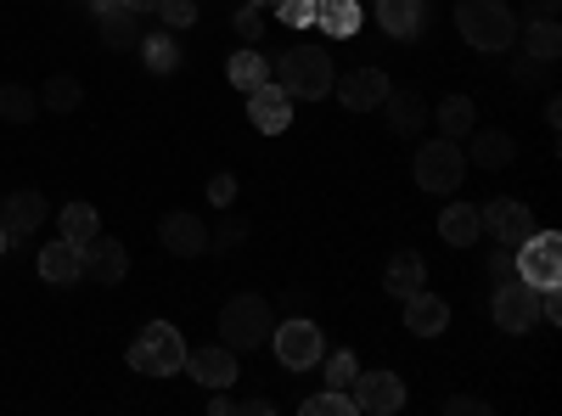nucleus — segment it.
I'll use <instances>...</instances> for the list:
<instances>
[{
    "label": "nucleus",
    "instance_id": "23",
    "mask_svg": "<svg viewBox=\"0 0 562 416\" xmlns=\"http://www.w3.org/2000/svg\"><path fill=\"white\" fill-rule=\"evenodd\" d=\"M315 23L333 40H355L360 34V0H315Z\"/></svg>",
    "mask_w": 562,
    "mask_h": 416
},
{
    "label": "nucleus",
    "instance_id": "20",
    "mask_svg": "<svg viewBox=\"0 0 562 416\" xmlns=\"http://www.w3.org/2000/svg\"><path fill=\"white\" fill-rule=\"evenodd\" d=\"M512 153H518V142H512L506 130H473V147H467V164L479 169H506Z\"/></svg>",
    "mask_w": 562,
    "mask_h": 416
},
{
    "label": "nucleus",
    "instance_id": "7",
    "mask_svg": "<svg viewBox=\"0 0 562 416\" xmlns=\"http://www.w3.org/2000/svg\"><path fill=\"white\" fill-rule=\"evenodd\" d=\"M270 349L288 372H310V366H321V355H326V338H321V327L310 315H293L270 333Z\"/></svg>",
    "mask_w": 562,
    "mask_h": 416
},
{
    "label": "nucleus",
    "instance_id": "39",
    "mask_svg": "<svg viewBox=\"0 0 562 416\" xmlns=\"http://www.w3.org/2000/svg\"><path fill=\"white\" fill-rule=\"evenodd\" d=\"M243 237H248V225H243L237 214H231V220H225V225L214 231V237H209V248H220V254H225V248H237Z\"/></svg>",
    "mask_w": 562,
    "mask_h": 416
},
{
    "label": "nucleus",
    "instance_id": "13",
    "mask_svg": "<svg viewBox=\"0 0 562 416\" xmlns=\"http://www.w3.org/2000/svg\"><path fill=\"white\" fill-rule=\"evenodd\" d=\"M180 372H192L209 394H214V389H231V383H237V349H225V344L186 349V366H180Z\"/></svg>",
    "mask_w": 562,
    "mask_h": 416
},
{
    "label": "nucleus",
    "instance_id": "35",
    "mask_svg": "<svg viewBox=\"0 0 562 416\" xmlns=\"http://www.w3.org/2000/svg\"><path fill=\"white\" fill-rule=\"evenodd\" d=\"M326 360V389H349L355 378H360V360L349 355V349H338V355H321Z\"/></svg>",
    "mask_w": 562,
    "mask_h": 416
},
{
    "label": "nucleus",
    "instance_id": "10",
    "mask_svg": "<svg viewBox=\"0 0 562 416\" xmlns=\"http://www.w3.org/2000/svg\"><path fill=\"white\" fill-rule=\"evenodd\" d=\"M79 265H85V276L90 282H102V288H119L124 276H130V254H124V243H113V237H90V243H79Z\"/></svg>",
    "mask_w": 562,
    "mask_h": 416
},
{
    "label": "nucleus",
    "instance_id": "17",
    "mask_svg": "<svg viewBox=\"0 0 562 416\" xmlns=\"http://www.w3.org/2000/svg\"><path fill=\"white\" fill-rule=\"evenodd\" d=\"M405 304V333H416V338H439L445 327H450V304L439 299V293H411V299H400Z\"/></svg>",
    "mask_w": 562,
    "mask_h": 416
},
{
    "label": "nucleus",
    "instance_id": "28",
    "mask_svg": "<svg viewBox=\"0 0 562 416\" xmlns=\"http://www.w3.org/2000/svg\"><path fill=\"white\" fill-rule=\"evenodd\" d=\"M34 113H40V97L29 85H0V119L7 124H34Z\"/></svg>",
    "mask_w": 562,
    "mask_h": 416
},
{
    "label": "nucleus",
    "instance_id": "3",
    "mask_svg": "<svg viewBox=\"0 0 562 416\" xmlns=\"http://www.w3.org/2000/svg\"><path fill=\"white\" fill-rule=\"evenodd\" d=\"M270 333H276V310L259 299V293H237L225 310H220V344L225 349H259V344H270Z\"/></svg>",
    "mask_w": 562,
    "mask_h": 416
},
{
    "label": "nucleus",
    "instance_id": "5",
    "mask_svg": "<svg viewBox=\"0 0 562 416\" xmlns=\"http://www.w3.org/2000/svg\"><path fill=\"white\" fill-rule=\"evenodd\" d=\"M461 175H467V153L461 142H422L416 147V187L428 192V198H450L461 187Z\"/></svg>",
    "mask_w": 562,
    "mask_h": 416
},
{
    "label": "nucleus",
    "instance_id": "38",
    "mask_svg": "<svg viewBox=\"0 0 562 416\" xmlns=\"http://www.w3.org/2000/svg\"><path fill=\"white\" fill-rule=\"evenodd\" d=\"M484 270H490L495 288H501V282H518V259H512V248H495V254L484 259Z\"/></svg>",
    "mask_w": 562,
    "mask_h": 416
},
{
    "label": "nucleus",
    "instance_id": "8",
    "mask_svg": "<svg viewBox=\"0 0 562 416\" xmlns=\"http://www.w3.org/2000/svg\"><path fill=\"white\" fill-rule=\"evenodd\" d=\"M490 315H495V327L501 333H529L535 321H540V293L529 288V282H501L495 288V299H490Z\"/></svg>",
    "mask_w": 562,
    "mask_h": 416
},
{
    "label": "nucleus",
    "instance_id": "27",
    "mask_svg": "<svg viewBox=\"0 0 562 416\" xmlns=\"http://www.w3.org/2000/svg\"><path fill=\"white\" fill-rule=\"evenodd\" d=\"M79 97H85V90H79L74 74H52V79H45V90H40V108L45 113H74Z\"/></svg>",
    "mask_w": 562,
    "mask_h": 416
},
{
    "label": "nucleus",
    "instance_id": "2",
    "mask_svg": "<svg viewBox=\"0 0 562 416\" xmlns=\"http://www.w3.org/2000/svg\"><path fill=\"white\" fill-rule=\"evenodd\" d=\"M276 79L293 102H321V97H333L338 74H333V57H326L321 45H293V52L276 57Z\"/></svg>",
    "mask_w": 562,
    "mask_h": 416
},
{
    "label": "nucleus",
    "instance_id": "43",
    "mask_svg": "<svg viewBox=\"0 0 562 416\" xmlns=\"http://www.w3.org/2000/svg\"><path fill=\"white\" fill-rule=\"evenodd\" d=\"M562 0H529V18H557Z\"/></svg>",
    "mask_w": 562,
    "mask_h": 416
},
{
    "label": "nucleus",
    "instance_id": "40",
    "mask_svg": "<svg viewBox=\"0 0 562 416\" xmlns=\"http://www.w3.org/2000/svg\"><path fill=\"white\" fill-rule=\"evenodd\" d=\"M209 198H214V209H231V198H237V175L220 169V175L209 180Z\"/></svg>",
    "mask_w": 562,
    "mask_h": 416
},
{
    "label": "nucleus",
    "instance_id": "33",
    "mask_svg": "<svg viewBox=\"0 0 562 416\" xmlns=\"http://www.w3.org/2000/svg\"><path fill=\"white\" fill-rule=\"evenodd\" d=\"M349 411H355L349 389H326V394H310L304 400V416H349Z\"/></svg>",
    "mask_w": 562,
    "mask_h": 416
},
{
    "label": "nucleus",
    "instance_id": "15",
    "mask_svg": "<svg viewBox=\"0 0 562 416\" xmlns=\"http://www.w3.org/2000/svg\"><path fill=\"white\" fill-rule=\"evenodd\" d=\"M52 220V203H45L40 192H12L7 203H0V231H7L12 243H23V237H34V231Z\"/></svg>",
    "mask_w": 562,
    "mask_h": 416
},
{
    "label": "nucleus",
    "instance_id": "12",
    "mask_svg": "<svg viewBox=\"0 0 562 416\" xmlns=\"http://www.w3.org/2000/svg\"><path fill=\"white\" fill-rule=\"evenodd\" d=\"M333 90H338V102L349 108V113H371V108H383V97H389V74L383 68H349L344 79H333Z\"/></svg>",
    "mask_w": 562,
    "mask_h": 416
},
{
    "label": "nucleus",
    "instance_id": "21",
    "mask_svg": "<svg viewBox=\"0 0 562 416\" xmlns=\"http://www.w3.org/2000/svg\"><path fill=\"white\" fill-rule=\"evenodd\" d=\"M439 237H445L450 248H473V243L484 237L479 209H473V203H450V209L439 214Z\"/></svg>",
    "mask_w": 562,
    "mask_h": 416
},
{
    "label": "nucleus",
    "instance_id": "18",
    "mask_svg": "<svg viewBox=\"0 0 562 416\" xmlns=\"http://www.w3.org/2000/svg\"><path fill=\"white\" fill-rule=\"evenodd\" d=\"M40 276H45V282H52V288H74L79 282V276H85V265H79V243H45L40 248Z\"/></svg>",
    "mask_w": 562,
    "mask_h": 416
},
{
    "label": "nucleus",
    "instance_id": "14",
    "mask_svg": "<svg viewBox=\"0 0 562 416\" xmlns=\"http://www.w3.org/2000/svg\"><path fill=\"white\" fill-rule=\"evenodd\" d=\"M158 243H164L175 259H198V254H209V225H203V214L175 209V214H164V225H158Z\"/></svg>",
    "mask_w": 562,
    "mask_h": 416
},
{
    "label": "nucleus",
    "instance_id": "1",
    "mask_svg": "<svg viewBox=\"0 0 562 416\" xmlns=\"http://www.w3.org/2000/svg\"><path fill=\"white\" fill-rule=\"evenodd\" d=\"M456 29L473 52H512L518 45V12L506 0H456Z\"/></svg>",
    "mask_w": 562,
    "mask_h": 416
},
{
    "label": "nucleus",
    "instance_id": "37",
    "mask_svg": "<svg viewBox=\"0 0 562 416\" xmlns=\"http://www.w3.org/2000/svg\"><path fill=\"white\" fill-rule=\"evenodd\" d=\"M153 12L164 18V29H192L198 23V0H158Z\"/></svg>",
    "mask_w": 562,
    "mask_h": 416
},
{
    "label": "nucleus",
    "instance_id": "25",
    "mask_svg": "<svg viewBox=\"0 0 562 416\" xmlns=\"http://www.w3.org/2000/svg\"><path fill=\"white\" fill-rule=\"evenodd\" d=\"M97 29H102V45H108V52H130V45H140L135 12H130V7H102V12H97Z\"/></svg>",
    "mask_w": 562,
    "mask_h": 416
},
{
    "label": "nucleus",
    "instance_id": "26",
    "mask_svg": "<svg viewBox=\"0 0 562 416\" xmlns=\"http://www.w3.org/2000/svg\"><path fill=\"white\" fill-rule=\"evenodd\" d=\"M518 40H524V57H546V63L562 57V29H557V18H529V29H518Z\"/></svg>",
    "mask_w": 562,
    "mask_h": 416
},
{
    "label": "nucleus",
    "instance_id": "22",
    "mask_svg": "<svg viewBox=\"0 0 562 416\" xmlns=\"http://www.w3.org/2000/svg\"><path fill=\"white\" fill-rule=\"evenodd\" d=\"M428 119H439L445 142H467V135L479 130V113H473V102H467V97H445L439 108H428Z\"/></svg>",
    "mask_w": 562,
    "mask_h": 416
},
{
    "label": "nucleus",
    "instance_id": "34",
    "mask_svg": "<svg viewBox=\"0 0 562 416\" xmlns=\"http://www.w3.org/2000/svg\"><path fill=\"white\" fill-rule=\"evenodd\" d=\"M265 12L281 18V23H293V29H310L315 23V0H265Z\"/></svg>",
    "mask_w": 562,
    "mask_h": 416
},
{
    "label": "nucleus",
    "instance_id": "41",
    "mask_svg": "<svg viewBox=\"0 0 562 416\" xmlns=\"http://www.w3.org/2000/svg\"><path fill=\"white\" fill-rule=\"evenodd\" d=\"M445 411H450V416H484L490 405H484V400H473V394H450V400H445Z\"/></svg>",
    "mask_w": 562,
    "mask_h": 416
},
{
    "label": "nucleus",
    "instance_id": "24",
    "mask_svg": "<svg viewBox=\"0 0 562 416\" xmlns=\"http://www.w3.org/2000/svg\"><path fill=\"white\" fill-rule=\"evenodd\" d=\"M383 108H389V124H394V135H416L422 124H428V102H422L416 90H389V97H383Z\"/></svg>",
    "mask_w": 562,
    "mask_h": 416
},
{
    "label": "nucleus",
    "instance_id": "6",
    "mask_svg": "<svg viewBox=\"0 0 562 416\" xmlns=\"http://www.w3.org/2000/svg\"><path fill=\"white\" fill-rule=\"evenodd\" d=\"M512 259H518V282H529L535 293L562 288V237L557 231H529V237L512 248Z\"/></svg>",
    "mask_w": 562,
    "mask_h": 416
},
{
    "label": "nucleus",
    "instance_id": "11",
    "mask_svg": "<svg viewBox=\"0 0 562 416\" xmlns=\"http://www.w3.org/2000/svg\"><path fill=\"white\" fill-rule=\"evenodd\" d=\"M355 394V411H366V416H394L400 405H405V383L394 378V372H360L355 383H349Z\"/></svg>",
    "mask_w": 562,
    "mask_h": 416
},
{
    "label": "nucleus",
    "instance_id": "30",
    "mask_svg": "<svg viewBox=\"0 0 562 416\" xmlns=\"http://www.w3.org/2000/svg\"><path fill=\"white\" fill-rule=\"evenodd\" d=\"M231 85H237V90H259V85H270V63L254 52V45H248V52H237V57H231Z\"/></svg>",
    "mask_w": 562,
    "mask_h": 416
},
{
    "label": "nucleus",
    "instance_id": "9",
    "mask_svg": "<svg viewBox=\"0 0 562 416\" xmlns=\"http://www.w3.org/2000/svg\"><path fill=\"white\" fill-rule=\"evenodd\" d=\"M479 225L490 231L501 248H518L529 231H535V214H529V203H518V198H495L490 209H479Z\"/></svg>",
    "mask_w": 562,
    "mask_h": 416
},
{
    "label": "nucleus",
    "instance_id": "16",
    "mask_svg": "<svg viewBox=\"0 0 562 416\" xmlns=\"http://www.w3.org/2000/svg\"><path fill=\"white\" fill-rule=\"evenodd\" d=\"M248 119H254V130L281 135L293 124V97L281 85H259V90H248Z\"/></svg>",
    "mask_w": 562,
    "mask_h": 416
},
{
    "label": "nucleus",
    "instance_id": "32",
    "mask_svg": "<svg viewBox=\"0 0 562 416\" xmlns=\"http://www.w3.org/2000/svg\"><path fill=\"white\" fill-rule=\"evenodd\" d=\"M140 52H147V68H153V74H175V68H180V45H175L169 34L140 40Z\"/></svg>",
    "mask_w": 562,
    "mask_h": 416
},
{
    "label": "nucleus",
    "instance_id": "31",
    "mask_svg": "<svg viewBox=\"0 0 562 416\" xmlns=\"http://www.w3.org/2000/svg\"><path fill=\"white\" fill-rule=\"evenodd\" d=\"M416 288H422V254L405 248V254L389 259V293H394V299H411Z\"/></svg>",
    "mask_w": 562,
    "mask_h": 416
},
{
    "label": "nucleus",
    "instance_id": "4",
    "mask_svg": "<svg viewBox=\"0 0 562 416\" xmlns=\"http://www.w3.org/2000/svg\"><path fill=\"white\" fill-rule=\"evenodd\" d=\"M140 378H175L186 366V338L169 327V321H147V327L135 333L130 355H124Z\"/></svg>",
    "mask_w": 562,
    "mask_h": 416
},
{
    "label": "nucleus",
    "instance_id": "36",
    "mask_svg": "<svg viewBox=\"0 0 562 416\" xmlns=\"http://www.w3.org/2000/svg\"><path fill=\"white\" fill-rule=\"evenodd\" d=\"M512 79H518V85H557V63H546V57H518V63H512Z\"/></svg>",
    "mask_w": 562,
    "mask_h": 416
},
{
    "label": "nucleus",
    "instance_id": "44",
    "mask_svg": "<svg viewBox=\"0 0 562 416\" xmlns=\"http://www.w3.org/2000/svg\"><path fill=\"white\" fill-rule=\"evenodd\" d=\"M124 7H130V12L140 18V12H153V7H158V0H124Z\"/></svg>",
    "mask_w": 562,
    "mask_h": 416
},
{
    "label": "nucleus",
    "instance_id": "42",
    "mask_svg": "<svg viewBox=\"0 0 562 416\" xmlns=\"http://www.w3.org/2000/svg\"><path fill=\"white\" fill-rule=\"evenodd\" d=\"M209 411H214V416H231V411H237V400H231L225 389H214V400H209Z\"/></svg>",
    "mask_w": 562,
    "mask_h": 416
},
{
    "label": "nucleus",
    "instance_id": "29",
    "mask_svg": "<svg viewBox=\"0 0 562 416\" xmlns=\"http://www.w3.org/2000/svg\"><path fill=\"white\" fill-rule=\"evenodd\" d=\"M57 225H63V237H68V243H90V237L102 231V214L90 209V203H68V209L57 214Z\"/></svg>",
    "mask_w": 562,
    "mask_h": 416
},
{
    "label": "nucleus",
    "instance_id": "45",
    "mask_svg": "<svg viewBox=\"0 0 562 416\" xmlns=\"http://www.w3.org/2000/svg\"><path fill=\"white\" fill-rule=\"evenodd\" d=\"M7 248H12V237H7V231H0V254H7Z\"/></svg>",
    "mask_w": 562,
    "mask_h": 416
},
{
    "label": "nucleus",
    "instance_id": "19",
    "mask_svg": "<svg viewBox=\"0 0 562 416\" xmlns=\"http://www.w3.org/2000/svg\"><path fill=\"white\" fill-rule=\"evenodd\" d=\"M371 18L383 23L389 40H416V34H422V18H428V12H422V0H378V12H371Z\"/></svg>",
    "mask_w": 562,
    "mask_h": 416
}]
</instances>
